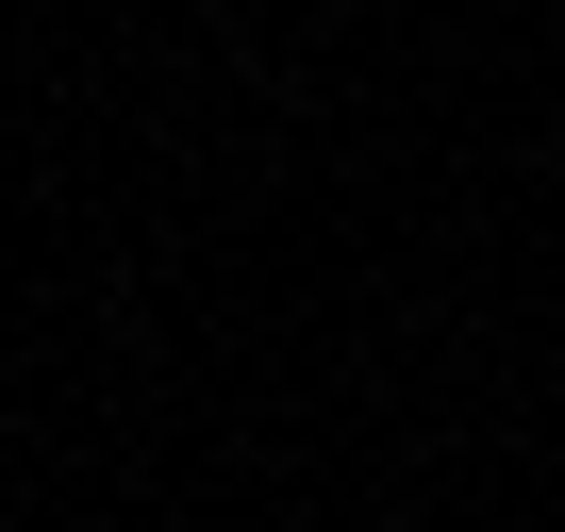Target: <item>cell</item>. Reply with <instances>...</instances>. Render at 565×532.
<instances>
[]
</instances>
